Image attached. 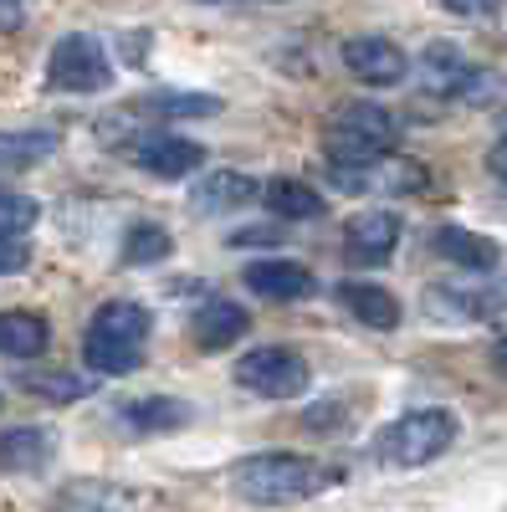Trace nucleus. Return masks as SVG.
Instances as JSON below:
<instances>
[{"mask_svg": "<svg viewBox=\"0 0 507 512\" xmlns=\"http://www.w3.org/2000/svg\"><path fill=\"white\" fill-rule=\"evenodd\" d=\"M338 482L333 466H323L308 451H257L241 456L231 466V487L236 497L257 502V507H292V502H313Z\"/></svg>", "mask_w": 507, "mask_h": 512, "instance_id": "f257e3e1", "label": "nucleus"}, {"mask_svg": "<svg viewBox=\"0 0 507 512\" xmlns=\"http://www.w3.org/2000/svg\"><path fill=\"white\" fill-rule=\"evenodd\" d=\"M149 333H154V313L144 303H134V297H108L88 318V328H82V364H88L93 379L134 374L144 364Z\"/></svg>", "mask_w": 507, "mask_h": 512, "instance_id": "f03ea898", "label": "nucleus"}, {"mask_svg": "<svg viewBox=\"0 0 507 512\" xmlns=\"http://www.w3.org/2000/svg\"><path fill=\"white\" fill-rule=\"evenodd\" d=\"M456 441H461L456 410H446V405H420V410L395 415L385 431L374 436V456L385 461V466H395V472H415V466L441 461Z\"/></svg>", "mask_w": 507, "mask_h": 512, "instance_id": "7ed1b4c3", "label": "nucleus"}, {"mask_svg": "<svg viewBox=\"0 0 507 512\" xmlns=\"http://www.w3.org/2000/svg\"><path fill=\"white\" fill-rule=\"evenodd\" d=\"M323 169H328L333 190H344V195H415L431 185L426 169L400 154H333L328 149Z\"/></svg>", "mask_w": 507, "mask_h": 512, "instance_id": "20e7f679", "label": "nucleus"}, {"mask_svg": "<svg viewBox=\"0 0 507 512\" xmlns=\"http://www.w3.org/2000/svg\"><path fill=\"white\" fill-rule=\"evenodd\" d=\"M415 82L441 103H487L497 93V77L456 47V41H431L415 62Z\"/></svg>", "mask_w": 507, "mask_h": 512, "instance_id": "39448f33", "label": "nucleus"}, {"mask_svg": "<svg viewBox=\"0 0 507 512\" xmlns=\"http://www.w3.org/2000/svg\"><path fill=\"white\" fill-rule=\"evenodd\" d=\"M231 379L241 384L246 395H257V400H298V395H308V384H313V364L298 349H287V344H257V349H246L236 359Z\"/></svg>", "mask_w": 507, "mask_h": 512, "instance_id": "423d86ee", "label": "nucleus"}, {"mask_svg": "<svg viewBox=\"0 0 507 512\" xmlns=\"http://www.w3.org/2000/svg\"><path fill=\"white\" fill-rule=\"evenodd\" d=\"M108 82H113V62H108V47L93 31L57 36V47L47 52V88L52 93L88 98V93H103Z\"/></svg>", "mask_w": 507, "mask_h": 512, "instance_id": "0eeeda50", "label": "nucleus"}, {"mask_svg": "<svg viewBox=\"0 0 507 512\" xmlns=\"http://www.w3.org/2000/svg\"><path fill=\"white\" fill-rule=\"evenodd\" d=\"M328 144H333V154H400L405 118L374 98L344 103L328 123Z\"/></svg>", "mask_w": 507, "mask_h": 512, "instance_id": "6e6552de", "label": "nucleus"}, {"mask_svg": "<svg viewBox=\"0 0 507 512\" xmlns=\"http://www.w3.org/2000/svg\"><path fill=\"white\" fill-rule=\"evenodd\" d=\"M426 313L451 328L492 323L507 313V277H477V282H436L426 292Z\"/></svg>", "mask_w": 507, "mask_h": 512, "instance_id": "1a4fd4ad", "label": "nucleus"}, {"mask_svg": "<svg viewBox=\"0 0 507 512\" xmlns=\"http://www.w3.org/2000/svg\"><path fill=\"white\" fill-rule=\"evenodd\" d=\"M400 236H405V221L395 216V210L369 205V210H359V216L344 221V262L364 267V272L390 267L395 251H400Z\"/></svg>", "mask_w": 507, "mask_h": 512, "instance_id": "9d476101", "label": "nucleus"}, {"mask_svg": "<svg viewBox=\"0 0 507 512\" xmlns=\"http://www.w3.org/2000/svg\"><path fill=\"white\" fill-rule=\"evenodd\" d=\"M338 57H344L349 77L369 82V88H400V82L410 77L405 47H400V41H390V36H379V31H354V36H344Z\"/></svg>", "mask_w": 507, "mask_h": 512, "instance_id": "9b49d317", "label": "nucleus"}, {"mask_svg": "<svg viewBox=\"0 0 507 512\" xmlns=\"http://www.w3.org/2000/svg\"><path fill=\"white\" fill-rule=\"evenodd\" d=\"M129 159H134V169H144L149 180H190V175H200L205 169V144L200 139H190V134H169V128H154V134H144L134 149H129Z\"/></svg>", "mask_w": 507, "mask_h": 512, "instance_id": "f8f14e48", "label": "nucleus"}, {"mask_svg": "<svg viewBox=\"0 0 507 512\" xmlns=\"http://www.w3.org/2000/svg\"><path fill=\"white\" fill-rule=\"evenodd\" d=\"M251 200H262V180L246 175V169H205L190 185L195 216H231V210H246Z\"/></svg>", "mask_w": 507, "mask_h": 512, "instance_id": "ddd939ff", "label": "nucleus"}, {"mask_svg": "<svg viewBox=\"0 0 507 512\" xmlns=\"http://www.w3.org/2000/svg\"><path fill=\"white\" fill-rule=\"evenodd\" d=\"M251 297H267V303H303V297L318 292V277L303 262H287V256H262L241 272Z\"/></svg>", "mask_w": 507, "mask_h": 512, "instance_id": "4468645a", "label": "nucleus"}, {"mask_svg": "<svg viewBox=\"0 0 507 512\" xmlns=\"http://www.w3.org/2000/svg\"><path fill=\"white\" fill-rule=\"evenodd\" d=\"M431 251L441 256V262H451L456 272H477V277H497L502 267V246L472 226H436L431 231Z\"/></svg>", "mask_w": 507, "mask_h": 512, "instance_id": "2eb2a0df", "label": "nucleus"}, {"mask_svg": "<svg viewBox=\"0 0 507 512\" xmlns=\"http://www.w3.org/2000/svg\"><path fill=\"white\" fill-rule=\"evenodd\" d=\"M333 297H338V308H344L354 323H364L369 333H395L400 328V297L390 292V287H379V282H359V277H349V282H338L333 287Z\"/></svg>", "mask_w": 507, "mask_h": 512, "instance_id": "dca6fc26", "label": "nucleus"}, {"mask_svg": "<svg viewBox=\"0 0 507 512\" xmlns=\"http://www.w3.org/2000/svg\"><path fill=\"white\" fill-rule=\"evenodd\" d=\"M246 333H251V313L236 297H210V303L195 308V318H190V338H195L200 354H221V349L241 344Z\"/></svg>", "mask_w": 507, "mask_h": 512, "instance_id": "f3484780", "label": "nucleus"}, {"mask_svg": "<svg viewBox=\"0 0 507 512\" xmlns=\"http://www.w3.org/2000/svg\"><path fill=\"white\" fill-rule=\"evenodd\" d=\"M118 420L139 436H169V431H185V425L195 420V410L175 395H139V400L118 405Z\"/></svg>", "mask_w": 507, "mask_h": 512, "instance_id": "a211bd4d", "label": "nucleus"}, {"mask_svg": "<svg viewBox=\"0 0 507 512\" xmlns=\"http://www.w3.org/2000/svg\"><path fill=\"white\" fill-rule=\"evenodd\" d=\"M16 384L26 395L36 400H47V405H77V400H88L98 390V379L93 374H82V369H62V364H36V369H21Z\"/></svg>", "mask_w": 507, "mask_h": 512, "instance_id": "6ab92c4d", "label": "nucleus"}, {"mask_svg": "<svg viewBox=\"0 0 507 512\" xmlns=\"http://www.w3.org/2000/svg\"><path fill=\"white\" fill-rule=\"evenodd\" d=\"M52 349V323L31 308H0V359H41Z\"/></svg>", "mask_w": 507, "mask_h": 512, "instance_id": "aec40b11", "label": "nucleus"}, {"mask_svg": "<svg viewBox=\"0 0 507 512\" xmlns=\"http://www.w3.org/2000/svg\"><path fill=\"white\" fill-rule=\"evenodd\" d=\"M47 512H139L134 497L123 492L118 482H98V477H77L67 487L52 492Z\"/></svg>", "mask_w": 507, "mask_h": 512, "instance_id": "412c9836", "label": "nucleus"}, {"mask_svg": "<svg viewBox=\"0 0 507 512\" xmlns=\"http://www.w3.org/2000/svg\"><path fill=\"white\" fill-rule=\"evenodd\" d=\"M57 456V436L47 425H11L0 431V472H41Z\"/></svg>", "mask_w": 507, "mask_h": 512, "instance_id": "4be33fe9", "label": "nucleus"}, {"mask_svg": "<svg viewBox=\"0 0 507 512\" xmlns=\"http://www.w3.org/2000/svg\"><path fill=\"white\" fill-rule=\"evenodd\" d=\"M262 205L272 210L277 221H323L328 216V200L308 185V180H292V175H277L262 185Z\"/></svg>", "mask_w": 507, "mask_h": 512, "instance_id": "5701e85b", "label": "nucleus"}, {"mask_svg": "<svg viewBox=\"0 0 507 512\" xmlns=\"http://www.w3.org/2000/svg\"><path fill=\"white\" fill-rule=\"evenodd\" d=\"M57 149H62L57 128H0V175L36 169L41 159H52Z\"/></svg>", "mask_w": 507, "mask_h": 512, "instance_id": "b1692460", "label": "nucleus"}, {"mask_svg": "<svg viewBox=\"0 0 507 512\" xmlns=\"http://www.w3.org/2000/svg\"><path fill=\"white\" fill-rule=\"evenodd\" d=\"M134 113H144V118H210V113H221V98H216V93L159 88V93H144V98L134 103Z\"/></svg>", "mask_w": 507, "mask_h": 512, "instance_id": "393cba45", "label": "nucleus"}, {"mask_svg": "<svg viewBox=\"0 0 507 512\" xmlns=\"http://www.w3.org/2000/svg\"><path fill=\"white\" fill-rule=\"evenodd\" d=\"M169 251H175V241L159 221H134L123 231V267H159Z\"/></svg>", "mask_w": 507, "mask_h": 512, "instance_id": "a878e982", "label": "nucleus"}, {"mask_svg": "<svg viewBox=\"0 0 507 512\" xmlns=\"http://www.w3.org/2000/svg\"><path fill=\"white\" fill-rule=\"evenodd\" d=\"M36 221H41V205L31 195L0 190V236H26Z\"/></svg>", "mask_w": 507, "mask_h": 512, "instance_id": "bb28decb", "label": "nucleus"}, {"mask_svg": "<svg viewBox=\"0 0 507 512\" xmlns=\"http://www.w3.org/2000/svg\"><path fill=\"white\" fill-rule=\"evenodd\" d=\"M344 420H349V405H344V400H318L313 410H303L308 431H338Z\"/></svg>", "mask_w": 507, "mask_h": 512, "instance_id": "cd10ccee", "label": "nucleus"}, {"mask_svg": "<svg viewBox=\"0 0 507 512\" xmlns=\"http://www.w3.org/2000/svg\"><path fill=\"white\" fill-rule=\"evenodd\" d=\"M31 267V241L26 236H0V277H16Z\"/></svg>", "mask_w": 507, "mask_h": 512, "instance_id": "c85d7f7f", "label": "nucleus"}, {"mask_svg": "<svg viewBox=\"0 0 507 512\" xmlns=\"http://www.w3.org/2000/svg\"><path fill=\"white\" fill-rule=\"evenodd\" d=\"M226 246H236V251H251V246H277V231H267V226H251V231H236Z\"/></svg>", "mask_w": 507, "mask_h": 512, "instance_id": "c756f323", "label": "nucleus"}, {"mask_svg": "<svg viewBox=\"0 0 507 512\" xmlns=\"http://www.w3.org/2000/svg\"><path fill=\"white\" fill-rule=\"evenodd\" d=\"M446 16H461V21H482V16H497V6H446Z\"/></svg>", "mask_w": 507, "mask_h": 512, "instance_id": "7c9ffc66", "label": "nucleus"}, {"mask_svg": "<svg viewBox=\"0 0 507 512\" xmlns=\"http://www.w3.org/2000/svg\"><path fill=\"white\" fill-rule=\"evenodd\" d=\"M487 169H492V180H502V185H507V139L487 154Z\"/></svg>", "mask_w": 507, "mask_h": 512, "instance_id": "2f4dec72", "label": "nucleus"}, {"mask_svg": "<svg viewBox=\"0 0 507 512\" xmlns=\"http://www.w3.org/2000/svg\"><path fill=\"white\" fill-rule=\"evenodd\" d=\"M492 369H497V374L507 379V333H502L497 344H492Z\"/></svg>", "mask_w": 507, "mask_h": 512, "instance_id": "473e14b6", "label": "nucleus"}, {"mask_svg": "<svg viewBox=\"0 0 507 512\" xmlns=\"http://www.w3.org/2000/svg\"><path fill=\"white\" fill-rule=\"evenodd\" d=\"M21 21H26L21 6H0V31H11V26H21Z\"/></svg>", "mask_w": 507, "mask_h": 512, "instance_id": "72a5a7b5", "label": "nucleus"}, {"mask_svg": "<svg viewBox=\"0 0 507 512\" xmlns=\"http://www.w3.org/2000/svg\"><path fill=\"white\" fill-rule=\"evenodd\" d=\"M502 128H507V118H502Z\"/></svg>", "mask_w": 507, "mask_h": 512, "instance_id": "f704fd0d", "label": "nucleus"}]
</instances>
